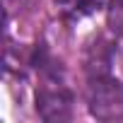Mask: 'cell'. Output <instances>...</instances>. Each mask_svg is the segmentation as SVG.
I'll return each mask as SVG.
<instances>
[{
  "mask_svg": "<svg viewBox=\"0 0 123 123\" xmlns=\"http://www.w3.org/2000/svg\"><path fill=\"white\" fill-rule=\"evenodd\" d=\"M106 17H109L111 31H116V34L123 36V0H111V3H109Z\"/></svg>",
  "mask_w": 123,
  "mask_h": 123,
  "instance_id": "4",
  "label": "cell"
},
{
  "mask_svg": "<svg viewBox=\"0 0 123 123\" xmlns=\"http://www.w3.org/2000/svg\"><path fill=\"white\" fill-rule=\"evenodd\" d=\"M36 111L43 121H68L73 116V97L63 87L41 89L36 99Z\"/></svg>",
  "mask_w": 123,
  "mask_h": 123,
  "instance_id": "2",
  "label": "cell"
},
{
  "mask_svg": "<svg viewBox=\"0 0 123 123\" xmlns=\"http://www.w3.org/2000/svg\"><path fill=\"white\" fill-rule=\"evenodd\" d=\"M55 5L68 19H82L101 7V0H55Z\"/></svg>",
  "mask_w": 123,
  "mask_h": 123,
  "instance_id": "3",
  "label": "cell"
},
{
  "mask_svg": "<svg viewBox=\"0 0 123 123\" xmlns=\"http://www.w3.org/2000/svg\"><path fill=\"white\" fill-rule=\"evenodd\" d=\"M89 113L97 121H123V82L113 77H94L87 89Z\"/></svg>",
  "mask_w": 123,
  "mask_h": 123,
  "instance_id": "1",
  "label": "cell"
}]
</instances>
